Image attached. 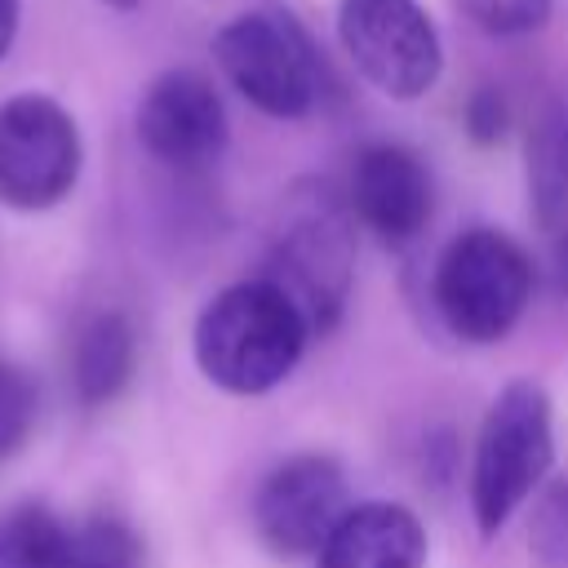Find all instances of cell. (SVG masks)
I'll return each instance as SVG.
<instances>
[{"instance_id":"6da1fadb","label":"cell","mask_w":568,"mask_h":568,"mask_svg":"<svg viewBox=\"0 0 568 568\" xmlns=\"http://www.w3.org/2000/svg\"><path fill=\"white\" fill-rule=\"evenodd\" d=\"M306 320L266 280L217 293L195 320V364L231 395H262L280 386L306 346Z\"/></svg>"},{"instance_id":"7a4b0ae2","label":"cell","mask_w":568,"mask_h":568,"mask_svg":"<svg viewBox=\"0 0 568 568\" xmlns=\"http://www.w3.org/2000/svg\"><path fill=\"white\" fill-rule=\"evenodd\" d=\"M351 213L328 186L293 191L284 222L271 244L266 284H275L306 328H328L342 315L346 288H351Z\"/></svg>"},{"instance_id":"3957f363","label":"cell","mask_w":568,"mask_h":568,"mask_svg":"<svg viewBox=\"0 0 568 568\" xmlns=\"http://www.w3.org/2000/svg\"><path fill=\"white\" fill-rule=\"evenodd\" d=\"M550 457H555V444H550L546 390L532 382H510L493 399L475 444L470 506L484 537H493L528 501V493L546 479Z\"/></svg>"},{"instance_id":"277c9868","label":"cell","mask_w":568,"mask_h":568,"mask_svg":"<svg viewBox=\"0 0 568 568\" xmlns=\"http://www.w3.org/2000/svg\"><path fill=\"white\" fill-rule=\"evenodd\" d=\"M532 266L524 248L488 226L457 235L435 266V306L466 342H501L528 306Z\"/></svg>"},{"instance_id":"5b68a950","label":"cell","mask_w":568,"mask_h":568,"mask_svg":"<svg viewBox=\"0 0 568 568\" xmlns=\"http://www.w3.org/2000/svg\"><path fill=\"white\" fill-rule=\"evenodd\" d=\"M222 75L266 115L297 120L324 98V62L288 13H244L213 40Z\"/></svg>"},{"instance_id":"8992f818","label":"cell","mask_w":568,"mask_h":568,"mask_svg":"<svg viewBox=\"0 0 568 568\" xmlns=\"http://www.w3.org/2000/svg\"><path fill=\"white\" fill-rule=\"evenodd\" d=\"M80 178V129L44 93L0 102V204L53 209Z\"/></svg>"},{"instance_id":"52a82bcc","label":"cell","mask_w":568,"mask_h":568,"mask_svg":"<svg viewBox=\"0 0 568 568\" xmlns=\"http://www.w3.org/2000/svg\"><path fill=\"white\" fill-rule=\"evenodd\" d=\"M337 31L359 75L390 98H422L439 80V36L417 0H342Z\"/></svg>"},{"instance_id":"ba28073f","label":"cell","mask_w":568,"mask_h":568,"mask_svg":"<svg viewBox=\"0 0 568 568\" xmlns=\"http://www.w3.org/2000/svg\"><path fill=\"white\" fill-rule=\"evenodd\" d=\"M346 510L351 506H346L342 466L324 453H302L262 479L253 501V524L271 555L302 559L324 550V541L333 537Z\"/></svg>"},{"instance_id":"9c48e42d","label":"cell","mask_w":568,"mask_h":568,"mask_svg":"<svg viewBox=\"0 0 568 568\" xmlns=\"http://www.w3.org/2000/svg\"><path fill=\"white\" fill-rule=\"evenodd\" d=\"M138 138L169 169H204L226 146V111L195 71H164L138 102Z\"/></svg>"},{"instance_id":"30bf717a","label":"cell","mask_w":568,"mask_h":568,"mask_svg":"<svg viewBox=\"0 0 568 568\" xmlns=\"http://www.w3.org/2000/svg\"><path fill=\"white\" fill-rule=\"evenodd\" d=\"M351 213L386 244H408L426 222L435 204V186L426 164L395 142H373L351 164L346 186Z\"/></svg>"},{"instance_id":"8fae6325","label":"cell","mask_w":568,"mask_h":568,"mask_svg":"<svg viewBox=\"0 0 568 568\" xmlns=\"http://www.w3.org/2000/svg\"><path fill=\"white\" fill-rule=\"evenodd\" d=\"M426 532L413 510L395 501H364L342 515L320 550V568H422Z\"/></svg>"},{"instance_id":"7c38bea8","label":"cell","mask_w":568,"mask_h":568,"mask_svg":"<svg viewBox=\"0 0 568 568\" xmlns=\"http://www.w3.org/2000/svg\"><path fill=\"white\" fill-rule=\"evenodd\" d=\"M133 359H138V342H133L129 320L115 311L93 315L80 328L75 351H71V382H75L80 404H89V408L111 404L129 386Z\"/></svg>"},{"instance_id":"4fadbf2b","label":"cell","mask_w":568,"mask_h":568,"mask_svg":"<svg viewBox=\"0 0 568 568\" xmlns=\"http://www.w3.org/2000/svg\"><path fill=\"white\" fill-rule=\"evenodd\" d=\"M528 195L546 231H568V106L550 102L528 129Z\"/></svg>"},{"instance_id":"5bb4252c","label":"cell","mask_w":568,"mask_h":568,"mask_svg":"<svg viewBox=\"0 0 568 568\" xmlns=\"http://www.w3.org/2000/svg\"><path fill=\"white\" fill-rule=\"evenodd\" d=\"M67 528L40 501H22L0 515V568H62Z\"/></svg>"},{"instance_id":"9a60e30c","label":"cell","mask_w":568,"mask_h":568,"mask_svg":"<svg viewBox=\"0 0 568 568\" xmlns=\"http://www.w3.org/2000/svg\"><path fill=\"white\" fill-rule=\"evenodd\" d=\"M62 568H142V541L124 519L93 515L67 532Z\"/></svg>"},{"instance_id":"2e32d148","label":"cell","mask_w":568,"mask_h":568,"mask_svg":"<svg viewBox=\"0 0 568 568\" xmlns=\"http://www.w3.org/2000/svg\"><path fill=\"white\" fill-rule=\"evenodd\" d=\"M528 541H532V559L541 568H568V479H555L537 497Z\"/></svg>"},{"instance_id":"e0dca14e","label":"cell","mask_w":568,"mask_h":568,"mask_svg":"<svg viewBox=\"0 0 568 568\" xmlns=\"http://www.w3.org/2000/svg\"><path fill=\"white\" fill-rule=\"evenodd\" d=\"M36 422V382L27 368L0 359V462L13 457Z\"/></svg>"},{"instance_id":"ac0fdd59","label":"cell","mask_w":568,"mask_h":568,"mask_svg":"<svg viewBox=\"0 0 568 568\" xmlns=\"http://www.w3.org/2000/svg\"><path fill=\"white\" fill-rule=\"evenodd\" d=\"M555 0H457V9L488 36H524L550 18Z\"/></svg>"},{"instance_id":"d6986e66","label":"cell","mask_w":568,"mask_h":568,"mask_svg":"<svg viewBox=\"0 0 568 568\" xmlns=\"http://www.w3.org/2000/svg\"><path fill=\"white\" fill-rule=\"evenodd\" d=\"M506 98L497 93V89H475L470 98H466V129H470V138L475 142H497L501 133H506Z\"/></svg>"},{"instance_id":"ffe728a7","label":"cell","mask_w":568,"mask_h":568,"mask_svg":"<svg viewBox=\"0 0 568 568\" xmlns=\"http://www.w3.org/2000/svg\"><path fill=\"white\" fill-rule=\"evenodd\" d=\"M550 275H555V288L568 293V231L555 235V248H550Z\"/></svg>"},{"instance_id":"44dd1931","label":"cell","mask_w":568,"mask_h":568,"mask_svg":"<svg viewBox=\"0 0 568 568\" xmlns=\"http://www.w3.org/2000/svg\"><path fill=\"white\" fill-rule=\"evenodd\" d=\"M13 36H18V0H0V58L9 53Z\"/></svg>"},{"instance_id":"7402d4cb","label":"cell","mask_w":568,"mask_h":568,"mask_svg":"<svg viewBox=\"0 0 568 568\" xmlns=\"http://www.w3.org/2000/svg\"><path fill=\"white\" fill-rule=\"evenodd\" d=\"M102 4H111V9H133L138 0H102Z\"/></svg>"}]
</instances>
